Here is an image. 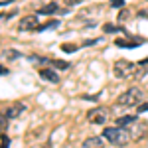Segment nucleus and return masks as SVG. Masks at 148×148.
<instances>
[{"instance_id": "2", "label": "nucleus", "mask_w": 148, "mask_h": 148, "mask_svg": "<svg viewBox=\"0 0 148 148\" xmlns=\"http://www.w3.org/2000/svg\"><path fill=\"white\" fill-rule=\"evenodd\" d=\"M142 97H144L142 89H138V87H130V89H126L123 95H119L116 105H121V107H134V105H138V103L142 101Z\"/></svg>"}, {"instance_id": "10", "label": "nucleus", "mask_w": 148, "mask_h": 148, "mask_svg": "<svg viewBox=\"0 0 148 148\" xmlns=\"http://www.w3.org/2000/svg\"><path fill=\"white\" fill-rule=\"evenodd\" d=\"M142 42L140 40H136V42H126V40H116V46L119 47H136V46H140Z\"/></svg>"}, {"instance_id": "1", "label": "nucleus", "mask_w": 148, "mask_h": 148, "mask_svg": "<svg viewBox=\"0 0 148 148\" xmlns=\"http://www.w3.org/2000/svg\"><path fill=\"white\" fill-rule=\"evenodd\" d=\"M103 136L107 142H111L113 146H126L128 142H130V132L126 130L125 126H107L105 130H103Z\"/></svg>"}, {"instance_id": "17", "label": "nucleus", "mask_w": 148, "mask_h": 148, "mask_svg": "<svg viewBox=\"0 0 148 148\" xmlns=\"http://www.w3.org/2000/svg\"><path fill=\"white\" fill-rule=\"evenodd\" d=\"M144 111H148V103H144V105L138 107V113H144Z\"/></svg>"}, {"instance_id": "13", "label": "nucleus", "mask_w": 148, "mask_h": 148, "mask_svg": "<svg viewBox=\"0 0 148 148\" xmlns=\"http://www.w3.org/2000/svg\"><path fill=\"white\" fill-rule=\"evenodd\" d=\"M2 56L8 57V59H16V57H20V53H18V51H14V49H4V51H2Z\"/></svg>"}, {"instance_id": "16", "label": "nucleus", "mask_w": 148, "mask_h": 148, "mask_svg": "<svg viewBox=\"0 0 148 148\" xmlns=\"http://www.w3.org/2000/svg\"><path fill=\"white\" fill-rule=\"evenodd\" d=\"M125 4V0H111V6H114V8H121Z\"/></svg>"}, {"instance_id": "20", "label": "nucleus", "mask_w": 148, "mask_h": 148, "mask_svg": "<svg viewBox=\"0 0 148 148\" xmlns=\"http://www.w3.org/2000/svg\"><path fill=\"white\" fill-rule=\"evenodd\" d=\"M138 16H144V18H148V10H140V12H138Z\"/></svg>"}, {"instance_id": "8", "label": "nucleus", "mask_w": 148, "mask_h": 148, "mask_svg": "<svg viewBox=\"0 0 148 148\" xmlns=\"http://www.w3.org/2000/svg\"><path fill=\"white\" fill-rule=\"evenodd\" d=\"M105 146V140L101 136H89L83 142V148H103Z\"/></svg>"}, {"instance_id": "6", "label": "nucleus", "mask_w": 148, "mask_h": 148, "mask_svg": "<svg viewBox=\"0 0 148 148\" xmlns=\"http://www.w3.org/2000/svg\"><path fill=\"white\" fill-rule=\"evenodd\" d=\"M40 24H38V18L36 16H24L20 24H18V30L20 32H30V30H38Z\"/></svg>"}, {"instance_id": "18", "label": "nucleus", "mask_w": 148, "mask_h": 148, "mask_svg": "<svg viewBox=\"0 0 148 148\" xmlns=\"http://www.w3.org/2000/svg\"><path fill=\"white\" fill-rule=\"evenodd\" d=\"M77 47L75 46H63V51H75Z\"/></svg>"}, {"instance_id": "15", "label": "nucleus", "mask_w": 148, "mask_h": 148, "mask_svg": "<svg viewBox=\"0 0 148 148\" xmlns=\"http://www.w3.org/2000/svg\"><path fill=\"white\" fill-rule=\"evenodd\" d=\"M2 148H10V138L6 134H2Z\"/></svg>"}, {"instance_id": "12", "label": "nucleus", "mask_w": 148, "mask_h": 148, "mask_svg": "<svg viewBox=\"0 0 148 148\" xmlns=\"http://www.w3.org/2000/svg\"><path fill=\"white\" fill-rule=\"evenodd\" d=\"M134 121H136V116H121V119H119V121H116V125L119 126H128L130 125V123H134Z\"/></svg>"}, {"instance_id": "19", "label": "nucleus", "mask_w": 148, "mask_h": 148, "mask_svg": "<svg viewBox=\"0 0 148 148\" xmlns=\"http://www.w3.org/2000/svg\"><path fill=\"white\" fill-rule=\"evenodd\" d=\"M81 2H85V0H67V4H71V6H75V4H81Z\"/></svg>"}, {"instance_id": "7", "label": "nucleus", "mask_w": 148, "mask_h": 148, "mask_svg": "<svg viewBox=\"0 0 148 148\" xmlns=\"http://www.w3.org/2000/svg\"><path fill=\"white\" fill-rule=\"evenodd\" d=\"M24 111H26V105H24V103H14V105H10V107H8L6 116L12 121V119H18V116H20Z\"/></svg>"}, {"instance_id": "11", "label": "nucleus", "mask_w": 148, "mask_h": 148, "mask_svg": "<svg viewBox=\"0 0 148 148\" xmlns=\"http://www.w3.org/2000/svg\"><path fill=\"white\" fill-rule=\"evenodd\" d=\"M57 10V4L56 2H51V4H46V6H44V8H40V14H53V12Z\"/></svg>"}, {"instance_id": "5", "label": "nucleus", "mask_w": 148, "mask_h": 148, "mask_svg": "<svg viewBox=\"0 0 148 148\" xmlns=\"http://www.w3.org/2000/svg\"><path fill=\"white\" fill-rule=\"evenodd\" d=\"M126 130L130 132V136L132 138H142L144 134H146V130H148V126L144 125V123H140V121H134V123H130V125L126 126Z\"/></svg>"}, {"instance_id": "3", "label": "nucleus", "mask_w": 148, "mask_h": 148, "mask_svg": "<svg viewBox=\"0 0 148 148\" xmlns=\"http://www.w3.org/2000/svg\"><path fill=\"white\" fill-rule=\"evenodd\" d=\"M113 71H114V77H116V79H128V77L136 75L138 65L126 61V59H119V61L113 65Z\"/></svg>"}, {"instance_id": "4", "label": "nucleus", "mask_w": 148, "mask_h": 148, "mask_svg": "<svg viewBox=\"0 0 148 148\" xmlns=\"http://www.w3.org/2000/svg\"><path fill=\"white\" fill-rule=\"evenodd\" d=\"M107 119H109V111L105 107H95L87 113V121L93 123V125H105Z\"/></svg>"}, {"instance_id": "14", "label": "nucleus", "mask_w": 148, "mask_h": 148, "mask_svg": "<svg viewBox=\"0 0 148 148\" xmlns=\"http://www.w3.org/2000/svg\"><path fill=\"white\" fill-rule=\"evenodd\" d=\"M57 26H59V24H57V22H47L46 26H42V28H38V30L42 32V30H51V28H57Z\"/></svg>"}, {"instance_id": "9", "label": "nucleus", "mask_w": 148, "mask_h": 148, "mask_svg": "<svg viewBox=\"0 0 148 148\" xmlns=\"http://www.w3.org/2000/svg\"><path fill=\"white\" fill-rule=\"evenodd\" d=\"M40 77L51 81V83H59V75H57L53 69H40Z\"/></svg>"}]
</instances>
